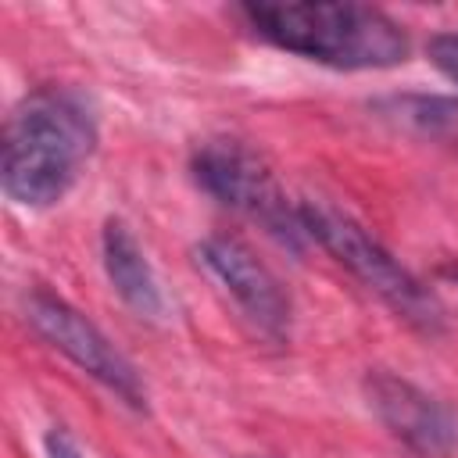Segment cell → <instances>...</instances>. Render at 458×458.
<instances>
[{"instance_id":"cell-1","label":"cell","mask_w":458,"mask_h":458,"mask_svg":"<svg viewBox=\"0 0 458 458\" xmlns=\"http://www.w3.org/2000/svg\"><path fill=\"white\" fill-rule=\"evenodd\" d=\"M97 147V114L72 86L25 93L4 125L0 186L18 208H50L79 179Z\"/></svg>"},{"instance_id":"cell-2","label":"cell","mask_w":458,"mask_h":458,"mask_svg":"<svg viewBox=\"0 0 458 458\" xmlns=\"http://www.w3.org/2000/svg\"><path fill=\"white\" fill-rule=\"evenodd\" d=\"M247 25L272 47L340 72L394 68L408 57L404 29L369 4L333 0H258L243 4Z\"/></svg>"},{"instance_id":"cell-3","label":"cell","mask_w":458,"mask_h":458,"mask_svg":"<svg viewBox=\"0 0 458 458\" xmlns=\"http://www.w3.org/2000/svg\"><path fill=\"white\" fill-rule=\"evenodd\" d=\"M301 222L308 240H315L322 250H329L365 290H372L397 318H404L411 329L437 336L444 333V308L437 297L376 240L365 225H358L347 211L326 204V200H301Z\"/></svg>"},{"instance_id":"cell-4","label":"cell","mask_w":458,"mask_h":458,"mask_svg":"<svg viewBox=\"0 0 458 458\" xmlns=\"http://www.w3.org/2000/svg\"><path fill=\"white\" fill-rule=\"evenodd\" d=\"M190 172L197 186L211 193L218 204L247 215L283 247L297 254L304 250L308 233L301 222V204H290V197L279 190L268 165L247 143L229 136L204 140L190 157Z\"/></svg>"},{"instance_id":"cell-5","label":"cell","mask_w":458,"mask_h":458,"mask_svg":"<svg viewBox=\"0 0 458 458\" xmlns=\"http://www.w3.org/2000/svg\"><path fill=\"white\" fill-rule=\"evenodd\" d=\"M25 318L54 351H61L72 365H79L86 376H93L114 397H122L129 408H136V411L147 408V386H143L136 365L64 297L50 293V290H32L25 297Z\"/></svg>"},{"instance_id":"cell-6","label":"cell","mask_w":458,"mask_h":458,"mask_svg":"<svg viewBox=\"0 0 458 458\" xmlns=\"http://www.w3.org/2000/svg\"><path fill=\"white\" fill-rule=\"evenodd\" d=\"M197 265L236 301L243 318L268 340L290 336V297L272 268L236 236H208L197 243Z\"/></svg>"},{"instance_id":"cell-7","label":"cell","mask_w":458,"mask_h":458,"mask_svg":"<svg viewBox=\"0 0 458 458\" xmlns=\"http://www.w3.org/2000/svg\"><path fill=\"white\" fill-rule=\"evenodd\" d=\"M361 386H365V401H369L372 415L408 451H415L422 458H444L458 447L454 415L437 397H429L422 386H415L411 379L386 372V369H372Z\"/></svg>"},{"instance_id":"cell-8","label":"cell","mask_w":458,"mask_h":458,"mask_svg":"<svg viewBox=\"0 0 458 458\" xmlns=\"http://www.w3.org/2000/svg\"><path fill=\"white\" fill-rule=\"evenodd\" d=\"M100 254H104V272L114 286V293L143 318H157L165 311V297L157 286V276L132 236V229L122 218H107L100 233Z\"/></svg>"},{"instance_id":"cell-9","label":"cell","mask_w":458,"mask_h":458,"mask_svg":"<svg viewBox=\"0 0 458 458\" xmlns=\"http://www.w3.org/2000/svg\"><path fill=\"white\" fill-rule=\"evenodd\" d=\"M379 114L386 122H394L397 129L411 132V136L458 147V97H444V93H401V97L379 100Z\"/></svg>"},{"instance_id":"cell-10","label":"cell","mask_w":458,"mask_h":458,"mask_svg":"<svg viewBox=\"0 0 458 458\" xmlns=\"http://www.w3.org/2000/svg\"><path fill=\"white\" fill-rule=\"evenodd\" d=\"M426 54H429V61L458 86V32H437V36L426 43Z\"/></svg>"},{"instance_id":"cell-11","label":"cell","mask_w":458,"mask_h":458,"mask_svg":"<svg viewBox=\"0 0 458 458\" xmlns=\"http://www.w3.org/2000/svg\"><path fill=\"white\" fill-rule=\"evenodd\" d=\"M43 451H47V458H82V447L75 444V437L64 426H50L47 429Z\"/></svg>"},{"instance_id":"cell-12","label":"cell","mask_w":458,"mask_h":458,"mask_svg":"<svg viewBox=\"0 0 458 458\" xmlns=\"http://www.w3.org/2000/svg\"><path fill=\"white\" fill-rule=\"evenodd\" d=\"M440 276H444V279H451V283L458 286V265H444V268H440Z\"/></svg>"}]
</instances>
